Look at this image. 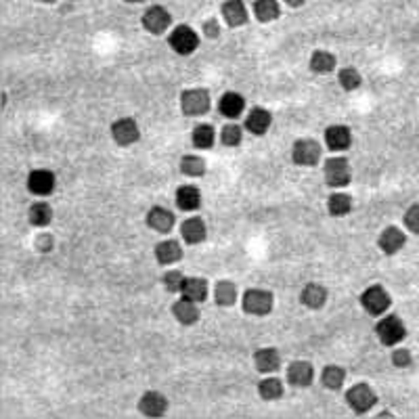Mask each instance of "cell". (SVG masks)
I'll use <instances>...</instances> for the list:
<instances>
[{"label":"cell","instance_id":"6da1fadb","mask_svg":"<svg viewBox=\"0 0 419 419\" xmlns=\"http://www.w3.org/2000/svg\"><path fill=\"white\" fill-rule=\"evenodd\" d=\"M325 183L333 189H342L346 185H350L353 181V170H350V163L344 158H329L325 161Z\"/></svg>","mask_w":419,"mask_h":419},{"label":"cell","instance_id":"7a4b0ae2","mask_svg":"<svg viewBox=\"0 0 419 419\" xmlns=\"http://www.w3.org/2000/svg\"><path fill=\"white\" fill-rule=\"evenodd\" d=\"M375 333H378V338H380V342L384 346H394V344H398V342H403L407 338V327H405V323H403L400 317L388 315V317H384L382 321L378 323Z\"/></svg>","mask_w":419,"mask_h":419},{"label":"cell","instance_id":"3957f363","mask_svg":"<svg viewBox=\"0 0 419 419\" xmlns=\"http://www.w3.org/2000/svg\"><path fill=\"white\" fill-rule=\"evenodd\" d=\"M360 304H363V308H365L369 315L380 317V315H384L388 308H390L392 298H390V293L386 291V288H382V286H371V288H367V290L363 291Z\"/></svg>","mask_w":419,"mask_h":419},{"label":"cell","instance_id":"277c9868","mask_svg":"<svg viewBox=\"0 0 419 419\" xmlns=\"http://www.w3.org/2000/svg\"><path fill=\"white\" fill-rule=\"evenodd\" d=\"M346 403L350 405V409L355 413H367L375 407L378 403V394L373 392V388L369 384H356L346 392Z\"/></svg>","mask_w":419,"mask_h":419},{"label":"cell","instance_id":"5b68a950","mask_svg":"<svg viewBox=\"0 0 419 419\" xmlns=\"http://www.w3.org/2000/svg\"><path fill=\"white\" fill-rule=\"evenodd\" d=\"M273 293L268 290H248L243 293V311L248 315L266 317L273 311Z\"/></svg>","mask_w":419,"mask_h":419},{"label":"cell","instance_id":"8992f818","mask_svg":"<svg viewBox=\"0 0 419 419\" xmlns=\"http://www.w3.org/2000/svg\"><path fill=\"white\" fill-rule=\"evenodd\" d=\"M210 105H212V99L206 89H189L181 97V107L185 116H203L208 113Z\"/></svg>","mask_w":419,"mask_h":419},{"label":"cell","instance_id":"52a82bcc","mask_svg":"<svg viewBox=\"0 0 419 419\" xmlns=\"http://www.w3.org/2000/svg\"><path fill=\"white\" fill-rule=\"evenodd\" d=\"M168 42H170V49L174 53H178V55H191L193 51H197V46H199V36L189 26H176L172 30V34H170Z\"/></svg>","mask_w":419,"mask_h":419},{"label":"cell","instance_id":"ba28073f","mask_svg":"<svg viewBox=\"0 0 419 419\" xmlns=\"http://www.w3.org/2000/svg\"><path fill=\"white\" fill-rule=\"evenodd\" d=\"M321 145L313 138H300L293 143L291 149V160L298 166H317L321 160Z\"/></svg>","mask_w":419,"mask_h":419},{"label":"cell","instance_id":"9c48e42d","mask_svg":"<svg viewBox=\"0 0 419 419\" xmlns=\"http://www.w3.org/2000/svg\"><path fill=\"white\" fill-rule=\"evenodd\" d=\"M172 26V15L168 13V9L163 6H149L143 13V28L149 34L160 36Z\"/></svg>","mask_w":419,"mask_h":419},{"label":"cell","instance_id":"30bf717a","mask_svg":"<svg viewBox=\"0 0 419 419\" xmlns=\"http://www.w3.org/2000/svg\"><path fill=\"white\" fill-rule=\"evenodd\" d=\"M111 136L118 145L122 147H128V145H134L141 136V130H138V124L132 120V118H120L113 122L111 126Z\"/></svg>","mask_w":419,"mask_h":419},{"label":"cell","instance_id":"8fae6325","mask_svg":"<svg viewBox=\"0 0 419 419\" xmlns=\"http://www.w3.org/2000/svg\"><path fill=\"white\" fill-rule=\"evenodd\" d=\"M407 243V235L398 228V226H388L382 231L380 239H378V246L380 250L388 254V256H394L396 252H400Z\"/></svg>","mask_w":419,"mask_h":419},{"label":"cell","instance_id":"7c38bea8","mask_svg":"<svg viewBox=\"0 0 419 419\" xmlns=\"http://www.w3.org/2000/svg\"><path fill=\"white\" fill-rule=\"evenodd\" d=\"M138 411L147 418H161L168 411V398L160 392H145L138 400Z\"/></svg>","mask_w":419,"mask_h":419},{"label":"cell","instance_id":"4fadbf2b","mask_svg":"<svg viewBox=\"0 0 419 419\" xmlns=\"http://www.w3.org/2000/svg\"><path fill=\"white\" fill-rule=\"evenodd\" d=\"M28 189L40 197L51 195L55 189V174L51 170H32L28 176Z\"/></svg>","mask_w":419,"mask_h":419},{"label":"cell","instance_id":"5bb4252c","mask_svg":"<svg viewBox=\"0 0 419 419\" xmlns=\"http://www.w3.org/2000/svg\"><path fill=\"white\" fill-rule=\"evenodd\" d=\"M325 143L331 151H344L353 145V132L348 126L335 124L325 130Z\"/></svg>","mask_w":419,"mask_h":419},{"label":"cell","instance_id":"9a60e30c","mask_svg":"<svg viewBox=\"0 0 419 419\" xmlns=\"http://www.w3.org/2000/svg\"><path fill=\"white\" fill-rule=\"evenodd\" d=\"M313 378H315V369L306 360H296L288 367V382L291 386L308 388L313 384Z\"/></svg>","mask_w":419,"mask_h":419},{"label":"cell","instance_id":"2e32d148","mask_svg":"<svg viewBox=\"0 0 419 419\" xmlns=\"http://www.w3.org/2000/svg\"><path fill=\"white\" fill-rule=\"evenodd\" d=\"M271 124H273V116H271L268 109H262V107H254L248 113V118H246V128L250 130L252 134H256V136L266 134L268 128H271Z\"/></svg>","mask_w":419,"mask_h":419},{"label":"cell","instance_id":"e0dca14e","mask_svg":"<svg viewBox=\"0 0 419 419\" xmlns=\"http://www.w3.org/2000/svg\"><path fill=\"white\" fill-rule=\"evenodd\" d=\"M223 17L231 28H239L248 21V9L243 0H226L223 2Z\"/></svg>","mask_w":419,"mask_h":419},{"label":"cell","instance_id":"ac0fdd59","mask_svg":"<svg viewBox=\"0 0 419 419\" xmlns=\"http://www.w3.org/2000/svg\"><path fill=\"white\" fill-rule=\"evenodd\" d=\"M174 199H176L178 210H183V212H193V210H197L201 206V193H199V189L193 187V185L178 187Z\"/></svg>","mask_w":419,"mask_h":419},{"label":"cell","instance_id":"d6986e66","mask_svg":"<svg viewBox=\"0 0 419 419\" xmlns=\"http://www.w3.org/2000/svg\"><path fill=\"white\" fill-rule=\"evenodd\" d=\"M300 302L311 311H319L327 302V290L321 283H308V286H304V290L300 293Z\"/></svg>","mask_w":419,"mask_h":419},{"label":"cell","instance_id":"ffe728a7","mask_svg":"<svg viewBox=\"0 0 419 419\" xmlns=\"http://www.w3.org/2000/svg\"><path fill=\"white\" fill-rule=\"evenodd\" d=\"M174 221H176L174 214H172L170 210L161 208V206L151 208L149 214H147V226H151V228L158 231V233H170L172 226H174Z\"/></svg>","mask_w":419,"mask_h":419},{"label":"cell","instance_id":"44dd1931","mask_svg":"<svg viewBox=\"0 0 419 419\" xmlns=\"http://www.w3.org/2000/svg\"><path fill=\"white\" fill-rule=\"evenodd\" d=\"M172 315H174V319L181 323V325H193V323L199 321V308H197V302L189 300V298L178 300V302L172 306Z\"/></svg>","mask_w":419,"mask_h":419},{"label":"cell","instance_id":"7402d4cb","mask_svg":"<svg viewBox=\"0 0 419 419\" xmlns=\"http://www.w3.org/2000/svg\"><path fill=\"white\" fill-rule=\"evenodd\" d=\"M181 235H183V239H185L187 243L197 246V243H201V241L206 239V235H208V226H206V223H203V218L193 216V218H189V221H185V223H183V226H181Z\"/></svg>","mask_w":419,"mask_h":419},{"label":"cell","instance_id":"603a6c76","mask_svg":"<svg viewBox=\"0 0 419 419\" xmlns=\"http://www.w3.org/2000/svg\"><path fill=\"white\" fill-rule=\"evenodd\" d=\"M254 363L260 373H275L281 367V355L275 348H260L254 353Z\"/></svg>","mask_w":419,"mask_h":419},{"label":"cell","instance_id":"cb8c5ba5","mask_svg":"<svg viewBox=\"0 0 419 419\" xmlns=\"http://www.w3.org/2000/svg\"><path fill=\"white\" fill-rule=\"evenodd\" d=\"M243 107H246V101L239 93H226L218 101V109L221 113L228 118V120H235L243 113Z\"/></svg>","mask_w":419,"mask_h":419},{"label":"cell","instance_id":"d4e9b609","mask_svg":"<svg viewBox=\"0 0 419 419\" xmlns=\"http://www.w3.org/2000/svg\"><path fill=\"white\" fill-rule=\"evenodd\" d=\"M181 293H183V298H189V300H193V302L199 304L208 296V283L203 279H199V277H189V279L183 281Z\"/></svg>","mask_w":419,"mask_h":419},{"label":"cell","instance_id":"484cf974","mask_svg":"<svg viewBox=\"0 0 419 419\" xmlns=\"http://www.w3.org/2000/svg\"><path fill=\"white\" fill-rule=\"evenodd\" d=\"M254 15L260 24H271L281 15V6L277 0H256L254 2Z\"/></svg>","mask_w":419,"mask_h":419},{"label":"cell","instance_id":"4316f807","mask_svg":"<svg viewBox=\"0 0 419 419\" xmlns=\"http://www.w3.org/2000/svg\"><path fill=\"white\" fill-rule=\"evenodd\" d=\"M156 258H158L160 264H172V262H178V260L183 258V248H181V243H178V241H172V239L161 241L160 246L156 248Z\"/></svg>","mask_w":419,"mask_h":419},{"label":"cell","instance_id":"83f0119b","mask_svg":"<svg viewBox=\"0 0 419 419\" xmlns=\"http://www.w3.org/2000/svg\"><path fill=\"white\" fill-rule=\"evenodd\" d=\"M344 380H346V371L338 365H329L323 369L321 382L327 390H340L344 386Z\"/></svg>","mask_w":419,"mask_h":419},{"label":"cell","instance_id":"f1b7e54d","mask_svg":"<svg viewBox=\"0 0 419 419\" xmlns=\"http://www.w3.org/2000/svg\"><path fill=\"white\" fill-rule=\"evenodd\" d=\"M327 210L331 216H346L353 210V197L346 193H333L329 197Z\"/></svg>","mask_w":419,"mask_h":419},{"label":"cell","instance_id":"f546056e","mask_svg":"<svg viewBox=\"0 0 419 419\" xmlns=\"http://www.w3.org/2000/svg\"><path fill=\"white\" fill-rule=\"evenodd\" d=\"M214 298L218 306H233L237 302V288L233 281H218L214 288Z\"/></svg>","mask_w":419,"mask_h":419},{"label":"cell","instance_id":"4dcf8cb0","mask_svg":"<svg viewBox=\"0 0 419 419\" xmlns=\"http://www.w3.org/2000/svg\"><path fill=\"white\" fill-rule=\"evenodd\" d=\"M28 218L34 226H46L51 221H53V208L44 201H38L34 203L28 212Z\"/></svg>","mask_w":419,"mask_h":419},{"label":"cell","instance_id":"1f68e13d","mask_svg":"<svg viewBox=\"0 0 419 419\" xmlns=\"http://www.w3.org/2000/svg\"><path fill=\"white\" fill-rule=\"evenodd\" d=\"M181 172L185 176H191V178H199L206 174V161L199 156H185L181 160Z\"/></svg>","mask_w":419,"mask_h":419},{"label":"cell","instance_id":"d6a6232c","mask_svg":"<svg viewBox=\"0 0 419 419\" xmlns=\"http://www.w3.org/2000/svg\"><path fill=\"white\" fill-rule=\"evenodd\" d=\"M335 67V57L327 51H315L311 57V69L315 74H329Z\"/></svg>","mask_w":419,"mask_h":419},{"label":"cell","instance_id":"836d02e7","mask_svg":"<svg viewBox=\"0 0 419 419\" xmlns=\"http://www.w3.org/2000/svg\"><path fill=\"white\" fill-rule=\"evenodd\" d=\"M214 128L210 124H199L197 128L193 130V145L197 149H210L214 145Z\"/></svg>","mask_w":419,"mask_h":419},{"label":"cell","instance_id":"e575fe53","mask_svg":"<svg viewBox=\"0 0 419 419\" xmlns=\"http://www.w3.org/2000/svg\"><path fill=\"white\" fill-rule=\"evenodd\" d=\"M258 392L264 400H277L283 396V384L277 378H266L264 382H260Z\"/></svg>","mask_w":419,"mask_h":419},{"label":"cell","instance_id":"d590c367","mask_svg":"<svg viewBox=\"0 0 419 419\" xmlns=\"http://www.w3.org/2000/svg\"><path fill=\"white\" fill-rule=\"evenodd\" d=\"M338 82H340V86H342L344 91L353 93V91H356V89L363 84V78H360V74L356 71L355 67H344V69L340 71V76H338Z\"/></svg>","mask_w":419,"mask_h":419},{"label":"cell","instance_id":"8d00e7d4","mask_svg":"<svg viewBox=\"0 0 419 419\" xmlns=\"http://www.w3.org/2000/svg\"><path fill=\"white\" fill-rule=\"evenodd\" d=\"M241 136H243V130L239 124H226L221 132V141L226 147H237L241 143Z\"/></svg>","mask_w":419,"mask_h":419},{"label":"cell","instance_id":"74e56055","mask_svg":"<svg viewBox=\"0 0 419 419\" xmlns=\"http://www.w3.org/2000/svg\"><path fill=\"white\" fill-rule=\"evenodd\" d=\"M183 281H185V277H183V273H178V271H170V273L163 275V288L168 291H172V293L181 291Z\"/></svg>","mask_w":419,"mask_h":419},{"label":"cell","instance_id":"f35d334b","mask_svg":"<svg viewBox=\"0 0 419 419\" xmlns=\"http://www.w3.org/2000/svg\"><path fill=\"white\" fill-rule=\"evenodd\" d=\"M405 226L411 231V233H415L419 235V203H413L407 212H405Z\"/></svg>","mask_w":419,"mask_h":419},{"label":"cell","instance_id":"ab89813d","mask_svg":"<svg viewBox=\"0 0 419 419\" xmlns=\"http://www.w3.org/2000/svg\"><path fill=\"white\" fill-rule=\"evenodd\" d=\"M392 363H394V367H400V369L411 367L413 355H411V350H407V348H396V350L392 353Z\"/></svg>","mask_w":419,"mask_h":419},{"label":"cell","instance_id":"60d3db41","mask_svg":"<svg viewBox=\"0 0 419 419\" xmlns=\"http://www.w3.org/2000/svg\"><path fill=\"white\" fill-rule=\"evenodd\" d=\"M203 34H206L210 40H216V38L221 36V26H218V21H216V19H208V21L203 24Z\"/></svg>","mask_w":419,"mask_h":419},{"label":"cell","instance_id":"b9f144b4","mask_svg":"<svg viewBox=\"0 0 419 419\" xmlns=\"http://www.w3.org/2000/svg\"><path fill=\"white\" fill-rule=\"evenodd\" d=\"M36 248H38L40 252H51V250H53V235H49V233L40 235V237L36 239Z\"/></svg>","mask_w":419,"mask_h":419},{"label":"cell","instance_id":"7bdbcfd3","mask_svg":"<svg viewBox=\"0 0 419 419\" xmlns=\"http://www.w3.org/2000/svg\"><path fill=\"white\" fill-rule=\"evenodd\" d=\"M286 2H288L290 6H293V9H298V6H302V4H304L306 0H286Z\"/></svg>","mask_w":419,"mask_h":419},{"label":"cell","instance_id":"ee69618b","mask_svg":"<svg viewBox=\"0 0 419 419\" xmlns=\"http://www.w3.org/2000/svg\"><path fill=\"white\" fill-rule=\"evenodd\" d=\"M126 2H130V4H138V2H145V0H126Z\"/></svg>","mask_w":419,"mask_h":419},{"label":"cell","instance_id":"f6af8a7d","mask_svg":"<svg viewBox=\"0 0 419 419\" xmlns=\"http://www.w3.org/2000/svg\"><path fill=\"white\" fill-rule=\"evenodd\" d=\"M38 2H44V4H53L55 0H38Z\"/></svg>","mask_w":419,"mask_h":419}]
</instances>
